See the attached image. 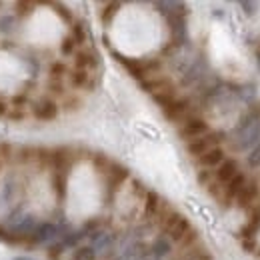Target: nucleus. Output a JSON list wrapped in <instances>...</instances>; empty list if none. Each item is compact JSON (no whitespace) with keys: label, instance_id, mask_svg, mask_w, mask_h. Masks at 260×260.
<instances>
[{"label":"nucleus","instance_id":"obj_1","mask_svg":"<svg viewBox=\"0 0 260 260\" xmlns=\"http://www.w3.org/2000/svg\"><path fill=\"white\" fill-rule=\"evenodd\" d=\"M114 58L124 66L126 70L130 72V76L138 78L140 82L146 80V76L154 74L158 68H160V62L158 60H140V58H126L122 54H114Z\"/></svg>","mask_w":260,"mask_h":260},{"label":"nucleus","instance_id":"obj_2","mask_svg":"<svg viewBox=\"0 0 260 260\" xmlns=\"http://www.w3.org/2000/svg\"><path fill=\"white\" fill-rule=\"evenodd\" d=\"M220 140H222V134H218V132H206L204 136H200V138H196V140H190V142L186 144V150H188L192 156L198 158V156H202L204 152L216 148Z\"/></svg>","mask_w":260,"mask_h":260},{"label":"nucleus","instance_id":"obj_3","mask_svg":"<svg viewBox=\"0 0 260 260\" xmlns=\"http://www.w3.org/2000/svg\"><path fill=\"white\" fill-rule=\"evenodd\" d=\"M206 132H208V124H206V120H202V118H184L182 126L178 130L180 138H184V140H188V142L200 138V136H204Z\"/></svg>","mask_w":260,"mask_h":260},{"label":"nucleus","instance_id":"obj_4","mask_svg":"<svg viewBox=\"0 0 260 260\" xmlns=\"http://www.w3.org/2000/svg\"><path fill=\"white\" fill-rule=\"evenodd\" d=\"M58 104L50 98H44L40 102H36L32 106V116L38 122H52L56 116H58Z\"/></svg>","mask_w":260,"mask_h":260},{"label":"nucleus","instance_id":"obj_5","mask_svg":"<svg viewBox=\"0 0 260 260\" xmlns=\"http://www.w3.org/2000/svg\"><path fill=\"white\" fill-rule=\"evenodd\" d=\"M140 86H142L144 92H148L152 96L164 94V92H174V86H172L170 78H166V76H150V78L142 80Z\"/></svg>","mask_w":260,"mask_h":260},{"label":"nucleus","instance_id":"obj_6","mask_svg":"<svg viewBox=\"0 0 260 260\" xmlns=\"http://www.w3.org/2000/svg\"><path fill=\"white\" fill-rule=\"evenodd\" d=\"M56 234H58V226H56V224H52V222H40V224H36L34 232L30 234L28 244H30V246H36V244L50 242L52 238H56Z\"/></svg>","mask_w":260,"mask_h":260},{"label":"nucleus","instance_id":"obj_7","mask_svg":"<svg viewBox=\"0 0 260 260\" xmlns=\"http://www.w3.org/2000/svg\"><path fill=\"white\" fill-rule=\"evenodd\" d=\"M238 174H240V170H238V162H236V160H232V158H226L224 162L216 168L214 178H216V182H218V184H224V186H226L228 182H230L232 178H236Z\"/></svg>","mask_w":260,"mask_h":260},{"label":"nucleus","instance_id":"obj_8","mask_svg":"<svg viewBox=\"0 0 260 260\" xmlns=\"http://www.w3.org/2000/svg\"><path fill=\"white\" fill-rule=\"evenodd\" d=\"M98 66V54L94 50H78L74 54V68L76 70H86V72H92Z\"/></svg>","mask_w":260,"mask_h":260},{"label":"nucleus","instance_id":"obj_9","mask_svg":"<svg viewBox=\"0 0 260 260\" xmlns=\"http://www.w3.org/2000/svg\"><path fill=\"white\" fill-rule=\"evenodd\" d=\"M162 112L168 120H182V118L186 116V112H188V100L176 98V100H172L168 106H164Z\"/></svg>","mask_w":260,"mask_h":260},{"label":"nucleus","instance_id":"obj_10","mask_svg":"<svg viewBox=\"0 0 260 260\" xmlns=\"http://www.w3.org/2000/svg\"><path fill=\"white\" fill-rule=\"evenodd\" d=\"M224 160H226V156H224V150L220 146H216V148L204 152L202 156H198L200 166H206V168H218Z\"/></svg>","mask_w":260,"mask_h":260},{"label":"nucleus","instance_id":"obj_11","mask_svg":"<svg viewBox=\"0 0 260 260\" xmlns=\"http://www.w3.org/2000/svg\"><path fill=\"white\" fill-rule=\"evenodd\" d=\"M68 80H70V86L76 88V90H82V88H90L92 86V74L86 72V70H70L68 74Z\"/></svg>","mask_w":260,"mask_h":260},{"label":"nucleus","instance_id":"obj_12","mask_svg":"<svg viewBox=\"0 0 260 260\" xmlns=\"http://www.w3.org/2000/svg\"><path fill=\"white\" fill-rule=\"evenodd\" d=\"M246 182H248V180H246V176L240 172L236 178H232L226 186H224V198H226V200H236L238 194L242 192V188L246 186Z\"/></svg>","mask_w":260,"mask_h":260},{"label":"nucleus","instance_id":"obj_13","mask_svg":"<svg viewBox=\"0 0 260 260\" xmlns=\"http://www.w3.org/2000/svg\"><path fill=\"white\" fill-rule=\"evenodd\" d=\"M162 198L156 194V192H146V204H144V216L146 218H154L160 214V208H162Z\"/></svg>","mask_w":260,"mask_h":260},{"label":"nucleus","instance_id":"obj_14","mask_svg":"<svg viewBox=\"0 0 260 260\" xmlns=\"http://www.w3.org/2000/svg\"><path fill=\"white\" fill-rule=\"evenodd\" d=\"M190 230H192V226H190V220H188L186 216H182V218H180V220H178L174 226L170 228L168 238H170L172 242H178V244H180V242H182V238H184V236H186Z\"/></svg>","mask_w":260,"mask_h":260},{"label":"nucleus","instance_id":"obj_15","mask_svg":"<svg viewBox=\"0 0 260 260\" xmlns=\"http://www.w3.org/2000/svg\"><path fill=\"white\" fill-rule=\"evenodd\" d=\"M66 182H68V174H66V172H54V176H52V186H54V192L58 196V200H64Z\"/></svg>","mask_w":260,"mask_h":260},{"label":"nucleus","instance_id":"obj_16","mask_svg":"<svg viewBox=\"0 0 260 260\" xmlns=\"http://www.w3.org/2000/svg\"><path fill=\"white\" fill-rule=\"evenodd\" d=\"M256 192H258L256 182H246V186L242 188V192H240L238 198H236V202H238L240 206H246V204H250V202H252V198L256 196Z\"/></svg>","mask_w":260,"mask_h":260},{"label":"nucleus","instance_id":"obj_17","mask_svg":"<svg viewBox=\"0 0 260 260\" xmlns=\"http://www.w3.org/2000/svg\"><path fill=\"white\" fill-rule=\"evenodd\" d=\"M70 260H96V250L90 246H76L70 254Z\"/></svg>","mask_w":260,"mask_h":260},{"label":"nucleus","instance_id":"obj_18","mask_svg":"<svg viewBox=\"0 0 260 260\" xmlns=\"http://www.w3.org/2000/svg\"><path fill=\"white\" fill-rule=\"evenodd\" d=\"M150 250H152V254H154L156 258H160V256H166V254L172 250V246H170V240H168V238H164V236L156 238Z\"/></svg>","mask_w":260,"mask_h":260},{"label":"nucleus","instance_id":"obj_19","mask_svg":"<svg viewBox=\"0 0 260 260\" xmlns=\"http://www.w3.org/2000/svg\"><path fill=\"white\" fill-rule=\"evenodd\" d=\"M120 10V4L118 2H108L102 10H100V20L104 22V24H108V22H112V18H114V14Z\"/></svg>","mask_w":260,"mask_h":260},{"label":"nucleus","instance_id":"obj_20","mask_svg":"<svg viewBox=\"0 0 260 260\" xmlns=\"http://www.w3.org/2000/svg\"><path fill=\"white\" fill-rule=\"evenodd\" d=\"M82 236H84V232L82 230H78V232H68V234H62V244H64L66 248H76L78 246V242L82 240Z\"/></svg>","mask_w":260,"mask_h":260},{"label":"nucleus","instance_id":"obj_21","mask_svg":"<svg viewBox=\"0 0 260 260\" xmlns=\"http://www.w3.org/2000/svg\"><path fill=\"white\" fill-rule=\"evenodd\" d=\"M64 252H66L64 244H62V242H54V244H50V246H48L46 256H48V260H60Z\"/></svg>","mask_w":260,"mask_h":260},{"label":"nucleus","instance_id":"obj_22","mask_svg":"<svg viewBox=\"0 0 260 260\" xmlns=\"http://www.w3.org/2000/svg\"><path fill=\"white\" fill-rule=\"evenodd\" d=\"M70 36L76 40V44H84L86 42V28H84V24L82 22H76L72 26V34Z\"/></svg>","mask_w":260,"mask_h":260},{"label":"nucleus","instance_id":"obj_23","mask_svg":"<svg viewBox=\"0 0 260 260\" xmlns=\"http://www.w3.org/2000/svg\"><path fill=\"white\" fill-rule=\"evenodd\" d=\"M48 72H50V78L60 80L64 74H68V68H66V64H62V62H52L50 68H48Z\"/></svg>","mask_w":260,"mask_h":260},{"label":"nucleus","instance_id":"obj_24","mask_svg":"<svg viewBox=\"0 0 260 260\" xmlns=\"http://www.w3.org/2000/svg\"><path fill=\"white\" fill-rule=\"evenodd\" d=\"M76 40L72 38V36H66L64 40H62V44H60V52L64 54V56H70V54H76Z\"/></svg>","mask_w":260,"mask_h":260},{"label":"nucleus","instance_id":"obj_25","mask_svg":"<svg viewBox=\"0 0 260 260\" xmlns=\"http://www.w3.org/2000/svg\"><path fill=\"white\" fill-rule=\"evenodd\" d=\"M36 8V4L34 2H16V6H14V10H16V16H28V14H32V10Z\"/></svg>","mask_w":260,"mask_h":260},{"label":"nucleus","instance_id":"obj_26","mask_svg":"<svg viewBox=\"0 0 260 260\" xmlns=\"http://www.w3.org/2000/svg\"><path fill=\"white\" fill-rule=\"evenodd\" d=\"M14 156V146L10 142H0V158L2 162H10Z\"/></svg>","mask_w":260,"mask_h":260},{"label":"nucleus","instance_id":"obj_27","mask_svg":"<svg viewBox=\"0 0 260 260\" xmlns=\"http://www.w3.org/2000/svg\"><path fill=\"white\" fill-rule=\"evenodd\" d=\"M26 104H28V96L26 94H16V96L12 98V108H16V110H22Z\"/></svg>","mask_w":260,"mask_h":260},{"label":"nucleus","instance_id":"obj_28","mask_svg":"<svg viewBox=\"0 0 260 260\" xmlns=\"http://www.w3.org/2000/svg\"><path fill=\"white\" fill-rule=\"evenodd\" d=\"M62 88H64V86H62V82H60V80L50 78V82H48V90H50V92H54V94H62V92H64Z\"/></svg>","mask_w":260,"mask_h":260},{"label":"nucleus","instance_id":"obj_29","mask_svg":"<svg viewBox=\"0 0 260 260\" xmlns=\"http://www.w3.org/2000/svg\"><path fill=\"white\" fill-rule=\"evenodd\" d=\"M6 118H10V120H14V122H20V120L26 118V114H24V110H16V108H12V110L6 114Z\"/></svg>","mask_w":260,"mask_h":260},{"label":"nucleus","instance_id":"obj_30","mask_svg":"<svg viewBox=\"0 0 260 260\" xmlns=\"http://www.w3.org/2000/svg\"><path fill=\"white\" fill-rule=\"evenodd\" d=\"M54 10H56V14H58L64 22H70V20H72V14H68V12H66V8L62 6V4H54Z\"/></svg>","mask_w":260,"mask_h":260},{"label":"nucleus","instance_id":"obj_31","mask_svg":"<svg viewBox=\"0 0 260 260\" xmlns=\"http://www.w3.org/2000/svg\"><path fill=\"white\" fill-rule=\"evenodd\" d=\"M78 106H80L78 98H66L64 100V110H76Z\"/></svg>","mask_w":260,"mask_h":260},{"label":"nucleus","instance_id":"obj_32","mask_svg":"<svg viewBox=\"0 0 260 260\" xmlns=\"http://www.w3.org/2000/svg\"><path fill=\"white\" fill-rule=\"evenodd\" d=\"M0 30L2 32H10L12 30V18H2L0 20Z\"/></svg>","mask_w":260,"mask_h":260},{"label":"nucleus","instance_id":"obj_33","mask_svg":"<svg viewBox=\"0 0 260 260\" xmlns=\"http://www.w3.org/2000/svg\"><path fill=\"white\" fill-rule=\"evenodd\" d=\"M8 112H10V106H8V102L0 98V118H2V116H6Z\"/></svg>","mask_w":260,"mask_h":260},{"label":"nucleus","instance_id":"obj_34","mask_svg":"<svg viewBox=\"0 0 260 260\" xmlns=\"http://www.w3.org/2000/svg\"><path fill=\"white\" fill-rule=\"evenodd\" d=\"M16 260H34V258H28V256H18Z\"/></svg>","mask_w":260,"mask_h":260},{"label":"nucleus","instance_id":"obj_35","mask_svg":"<svg viewBox=\"0 0 260 260\" xmlns=\"http://www.w3.org/2000/svg\"><path fill=\"white\" fill-rule=\"evenodd\" d=\"M2 164H4V162H2V158H0V170H2Z\"/></svg>","mask_w":260,"mask_h":260},{"label":"nucleus","instance_id":"obj_36","mask_svg":"<svg viewBox=\"0 0 260 260\" xmlns=\"http://www.w3.org/2000/svg\"><path fill=\"white\" fill-rule=\"evenodd\" d=\"M258 56H260V50H258Z\"/></svg>","mask_w":260,"mask_h":260},{"label":"nucleus","instance_id":"obj_37","mask_svg":"<svg viewBox=\"0 0 260 260\" xmlns=\"http://www.w3.org/2000/svg\"><path fill=\"white\" fill-rule=\"evenodd\" d=\"M0 228H2V224H0Z\"/></svg>","mask_w":260,"mask_h":260}]
</instances>
